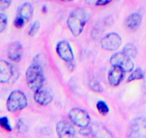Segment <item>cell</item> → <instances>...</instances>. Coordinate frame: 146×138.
Segmentation results:
<instances>
[{
    "label": "cell",
    "instance_id": "cell-1",
    "mask_svg": "<svg viewBox=\"0 0 146 138\" xmlns=\"http://www.w3.org/2000/svg\"><path fill=\"white\" fill-rule=\"evenodd\" d=\"M88 19V12L83 8H76L70 12L67 24L73 36L77 37L82 33Z\"/></svg>",
    "mask_w": 146,
    "mask_h": 138
},
{
    "label": "cell",
    "instance_id": "cell-2",
    "mask_svg": "<svg viewBox=\"0 0 146 138\" xmlns=\"http://www.w3.org/2000/svg\"><path fill=\"white\" fill-rule=\"evenodd\" d=\"M26 81L28 87L35 92L44 86L45 78L41 65L33 63L29 66L26 71Z\"/></svg>",
    "mask_w": 146,
    "mask_h": 138
},
{
    "label": "cell",
    "instance_id": "cell-3",
    "mask_svg": "<svg viewBox=\"0 0 146 138\" xmlns=\"http://www.w3.org/2000/svg\"><path fill=\"white\" fill-rule=\"evenodd\" d=\"M28 105V100L25 93L19 90H15L9 94L7 101V109L10 112L22 110Z\"/></svg>",
    "mask_w": 146,
    "mask_h": 138
},
{
    "label": "cell",
    "instance_id": "cell-4",
    "mask_svg": "<svg viewBox=\"0 0 146 138\" xmlns=\"http://www.w3.org/2000/svg\"><path fill=\"white\" fill-rule=\"evenodd\" d=\"M19 76L17 69L5 60H0V83H14Z\"/></svg>",
    "mask_w": 146,
    "mask_h": 138
},
{
    "label": "cell",
    "instance_id": "cell-5",
    "mask_svg": "<svg viewBox=\"0 0 146 138\" xmlns=\"http://www.w3.org/2000/svg\"><path fill=\"white\" fill-rule=\"evenodd\" d=\"M110 62L112 66L120 68L124 72L133 71L135 67L132 58L127 57L123 52L115 53L110 58Z\"/></svg>",
    "mask_w": 146,
    "mask_h": 138
},
{
    "label": "cell",
    "instance_id": "cell-6",
    "mask_svg": "<svg viewBox=\"0 0 146 138\" xmlns=\"http://www.w3.org/2000/svg\"><path fill=\"white\" fill-rule=\"evenodd\" d=\"M69 117L74 125L82 128L89 126L90 124V117L89 114L80 108H72L69 112Z\"/></svg>",
    "mask_w": 146,
    "mask_h": 138
},
{
    "label": "cell",
    "instance_id": "cell-7",
    "mask_svg": "<svg viewBox=\"0 0 146 138\" xmlns=\"http://www.w3.org/2000/svg\"><path fill=\"white\" fill-rule=\"evenodd\" d=\"M130 138H146V119L137 117L133 119L129 127Z\"/></svg>",
    "mask_w": 146,
    "mask_h": 138
},
{
    "label": "cell",
    "instance_id": "cell-8",
    "mask_svg": "<svg viewBox=\"0 0 146 138\" xmlns=\"http://www.w3.org/2000/svg\"><path fill=\"white\" fill-rule=\"evenodd\" d=\"M121 44L122 38L117 32H110L104 36L101 40V46L102 48L109 51L116 50Z\"/></svg>",
    "mask_w": 146,
    "mask_h": 138
},
{
    "label": "cell",
    "instance_id": "cell-9",
    "mask_svg": "<svg viewBox=\"0 0 146 138\" xmlns=\"http://www.w3.org/2000/svg\"><path fill=\"white\" fill-rule=\"evenodd\" d=\"M56 129L59 138H77L76 129L74 125L69 121H59Z\"/></svg>",
    "mask_w": 146,
    "mask_h": 138
},
{
    "label": "cell",
    "instance_id": "cell-10",
    "mask_svg": "<svg viewBox=\"0 0 146 138\" xmlns=\"http://www.w3.org/2000/svg\"><path fill=\"white\" fill-rule=\"evenodd\" d=\"M56 51L57 55L62 60L67 63H72L74 60V53L71 46L67 40H61L56 46Z\"/></svg>",
    "mask_w": 146,
    "mask_h": 138
},
{
    "label": "cell",
    "instance_id": "cell-11",
    "mask_svg": "<svg viewBox=\"0 0 146 138\" xmlns=\"http://www.w3.org/2000/svg\"><path fill=\"white\" fill-rule=\"evenodd\" d=\"M54 97V93L52 90L50 88L42 87L39 90L36 91L34 94V98L39 105L46 106L52 102Z\"/></svg>",
    "mask_w": 146,
    "mask_h": 138
},
{
    "label": "cell",
    "instance_id": "cell-12",
    "mask_svg": "<svg viewBox=\"0 0 146 138\" xmlns=\"http://www.w3.org/2000/svg\"><path fill=\"white\" fill-rule=\"evenodd\" d=\"M23 48L21 43L13 42L9 46L7 49V56L10 60L14 62H19L22 59Z\"/></svg>",
    "mask_w": 146,
    "mask_h": 138
},
{
    "label": "cell",
    "instance_id": "cell-13",
    "mask_svg": "<svg viewBox=\"0 0 146 138\" xmlns=\"http://www.w3.org/2000/svg\"><path fill=\"white\" fill-rule=\"evenodd\" d=\"M125 72L120 68L113 66L108 75V81L113 86H117L121 83L124 78Z\"/></svg>",
    "mask_w": 146,
    "mask_h": 138
},
{
    "label": "cell",
    "instance_id": "cell-14",
    "mask_svg": "<svg viewBox=\"0 0 146 138\" xmlns=\"http://www.w3.org/2000/svg\"><path fill=\"white\" fill-rule=\"evenodd\" d=\"M92 138H113V135L104 125L94 123L92 125Z\"/></svg>",
    "mask_w": 146,
    "mask_h": 138
},
{
    "label": "cell",
    "instance_id": "cell-15",
    "mask_svg": "<svg viewBox=\"0 0 146 138\" xmlns=\"http://www.w3.org/2000/svg\"><path fill=\"white\" fill-rule=\"evenodd\" d=\"M33 15V7L29 2H25L18 8L17 16L21 18L25 22H29Z\"/></svg>",
    "mask_w": 146,
    "mask_h": 138
},
{
    "label": "cell",
    "instance_id": "cell-16",
    "mask_svg": "<svg viewBox=\"0 0 146 138\" xmlns=\"http://www.w3.org/2000/svg\"><path fill=\"white\" fill-rule=\"evenodd\" d=\"M142 22V16L137 12H134L129 15L125 20V25L128 29L135 30L137 29Z\"/></svg>",
    "mask_w": 146,
    "mask_h": 138
},
{
    "label": "cell",
    "instance_id": "cell-17",
    "mask_svg": "<svg viewBox=\"0 0 146 138\" xmlns=\"http://www.w3.org/2000/svg\"><path fill=\"white\" fill-rule=\"evenodd\" d=\"M123 53L130 58H134L137 56V50L133 43H127L123 48Z\"/></svg>",
    "mask_w": 146,
    "mask_h": 138
},
{
    "label": "cell",
    "instance_id": "cell-18",
    "mask_svg": "<svg viewBox=\"0 0 146 138\" xmlns=\"http://www.w3.org/2000/svg\"><path fill=\"white\" fill-rule=\"evenodd\" d=\"M145 72L140 68H137L133 70L130 75L127 79V82H131V81H136V80H141L144 78Z\"/></svg>",
    "mask_w": 146,
    "mask_h": 138
},
{
    "label": "cell",
    "instance_id": "cell-19",
    "mask_svg": "<svg viewBox=\"0 0 146 138\" xmlns=\"http://www.w3.org/2000/svg\"><path fill=\"white\" fill-rule=\"evenodd\" d=\"M96 107L98 111L99 112V113L100 115H103V116H105V115H108L110 111L109 107L107 105L106 102L104 101H102V100L98 101L96 105Z\"/></svg>",
    "mask_w": 146,
    "mask_h": 138
},
{
    "label": "cell",
    "instance_id": "cell-20",
    "mask_svg": "<svg viewBox=\"0 0 146 138\" xmlns=\"http://www.w3.org/2000/svg\"><path fill=\"white\" fill-rule=\"evenodd\" d=\"M0 127L5 129L8 132H11L12 130V127L9 122V119L7 117H0Z\"/></svg>",
    "mask_w": 146,
    "mask_h": 138
},
{
    "label": "cell",
    "instance_id": "cell-21",
    "mask_svg": "<svg viewBox=\"0 0 146 138\" xmlns=\"http://www.w3.org/2000/svg\"><path fill=\"white\" fill-rule=\"evenodd\" d=\"M89 86L92 91L96 92H100L102 91V88L100 84V82L95 78H92L89 81Z\"/></svg>",
    "mask_w": 146,
    "mask_h": 138
},
{
    "label": "cell",
    "instance_id": "cell-22",
    "mask_svg": "<svg viewBox=\"0 0 146 138\" xmlns=\"http://www.w3.org/2000/svg\"><path fill=\"white\" fill-rule=\"evenodd\" d=\"M17 127L18 132H20V133H25V132L28 130L27 123L22 118L18 120L17 124Z\"/></svg>",
    "mask_w": 146,
    "mask_h": 138
},
{
    "label": "cell",
    "instance_id": "cell-23",
    "mask_svg": "<svg viewBox=\"0 0 146 138\" xmlns=\"http://www.w3.org/2000/svg\"><path fill=\"white\" fill-rule=\"evenodd\" d=\"M8 18L5 13L0 12V32H2L7 27Z\"/></svg>",
    "mask_w": 146,
    "mask_h": 138
},
{
    "label": "cell",
    "instance_id": "cell-24",
    "mask_svg": "<svg viewBox=\"0 0 146 138\" xmlns=\"http://www.w3.org/2000/svg\"><path fill=\"white\" fill-rule=\"evenodd\" d=\"M40 22H38V21H35V22L31 25L30 29H29V32H28L29 36H35V35L37 33V32L39 31V29H40Z\"/></svg>",
    "mask_w": 146,
    "mask_h": 138
},
{
    "label": "cell",
    "instance_id": "cell-25",
    "mask_svg": "<svg viewBox=\"0 0 146 138\" xmlns=\"http://www.w3.org/2000/svg\"><path fill=\"white\" fill-rule=\"evenodd\" d=\"M79 133L82 136H88V135H91L92 134V127L89 125V126L85 127L80 128Z\"/></svg>",
    "mask_w": 146,
    "mask_h": 138
},
{
    "label": "cell",
    "instance_id": "cell-26",
    "mask_svg": "<svg viewBox=\"0 0 146 138\" xmlns=\"http://www.w3.org/2000/svg\"><path fill=\"white\" fill-rule=\"evenodd\" d=\"M25 23L26 22H25V20H23V19L19 17H16L15 20H14V25H15V27L18 28V29L23 27L25 26Z\"/></svg>",
    "mask_w": 146,
    "mask_h": 138
},
{
    "label": "cell",
    "instance_id": "cell-27",
    "mask_svg": "<svg viewBox=\"0 0 146 138\" xmlns=\"http://www.w3.org/2000/svg\"><path fill=\"white\" fill-rule=\"evenodd\" d=\"M11 5V1H0V10H5L7 9Z\"/></svg>",
    "mask_w": 146,
    "mask_h": 138
},
{
    "label": "cell",
    "instance_id": "cell-28",
    "mask_svg": "<svg viewBox=\"0 0 146 138\" xmlns=\"http://www.w3.org/2000/svg\"><path fill=\"white\" fill-rule=\"evenodd\" d=\"M111 1H108V0H98L95 2V5L98 6H105V5H108Z\"/></svg>",
    "mask_w": 146,
    "mask_h": 138
},
{
    "label": "cell",
    "instance_id": "cell-29",
    "mask_svg": "<svg viewBox=\"0 0 146 138\" xmlns=\"http://www.w3.org/2000/svg\"><path fill=\"white\" fill-rule=\"evenodd\" d=\"M143 89L145 93H146V72L144 74V78H143Z\"/></svg>",
    "mask_w": 146,
    "mask_h": 138
}]
</instances>
